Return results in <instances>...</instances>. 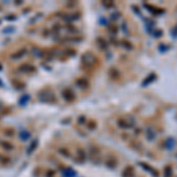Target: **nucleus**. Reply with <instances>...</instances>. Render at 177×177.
<instances>
[{"label": "nucleus", "instance_id": "c85d7f7f", "mask_svg": "<svg viewBox=\"0 0 177 177\" xmlns=\"http://www.w3.org/2000/svg\"><path fill=\"white\" fill-rule=\"evenodd\" d=\"M31 137V133H29V131H21V132H19V138L21 139V141H29V138Z\"/></svg>", "mask_w": 177, "mask_h": 177}, {"label": "nucleus", "instance_id": "0eeeda50", "mask_svg": "<svg viewBox=\"0 0 177 177\" xmlns=\"http://www.w3.org/2000/svg\"><path fill=\"white\" fill-rule=\"evenodd\" d=\"M104 164H105V167L106 168H109V169H111V170H114V169H116L118 167V159L116 156H114V155H109L105 159H104Z\"/></svg>", "mask_w": 177, "mask_h": 177}, {"label": "nucleus", "instance_id": "1a4fd4ad", "mask_svg": "<svg viewBox=\"0 0 177 177\" xmlns=\"http://www.w3.org/2000/svg\"><path fill=\"white\" fill-rule=\"evenodd\" d=\"M108 76L110 77V79H111V80L117 82V80H119V79L122 78V72L119 71V69H118V67H116V66H112V67H110V69H109V71H108Z\"/></svg>", "mask_w": 177, "mask_h": 177}, {"label": "nucleus", "instance_id": "2eb2a0df", "mask_svg": "<svg viewBox=\"0 0 177 177\" xmlns=\"http://www.w3.org/2000/svg\"><path fill=\"white\" fill-rule=\"evenodd\" d=\"M156 79H157V74H156L155 72H151V73H149L147 77L144 78V80L142 82V84H141V85H142L143 88H147L148 85H150L151 83H153Z\"/></svg>", "mask_w": 177, "mask_h": 177}, {"label": "nucleus", "instance_id": "a211bd4d", "mask_svg": "<svg viewBox=\"0 0 177 177\" xmlns=\"http://www.w3.org/2000/svg\"><path fill=\"white\" fill-rule=\"evenodd\" d=\"M76 85H77L79 88H82V90H85V88H88L90 83H88V80L86 79V78L80 77V78L76 79Z\"/></svg>", "mask_w": 177, "mask_h": 177}, {"label": "nucleus", "instance_id": "c03bdc74", "mask_svg": "<svg viewBox=\"0 0 177 177\" xmlns=\"http://www.w3.org/2000/svg\"><path fill=\"white\" fill-rule=\"evenodd\" d=\"M14 18H15L14 15H8V17H7V19H14Z\"/></svg>", "mask_w": 177, "mask_h": 177}, {"label": "nucleus", "instance_id": "de8ad7c7", "mask_svg": "<svg viewBox=\"0 0 177 177\" xmlns=\"http://www.w3.org/2000/svg\"><path fill=\"white\" fill-rule=\"evenodd\" d=\"M0 158H1V156H0Z\"/></svg>", "mask_w": 177, "mask_h": 177}, {"label": "nucleus", "instance_id": "4be33fe9", "mask_svg": "<svg viewBox=\"0 0 177 177\" xmlns=\"http://www.w3.org/2000/svg\"><path fill=\"white\" fill-rule=\"evenodd\" d=\"M58 153L61 155L63 157H65V158H71V157H72V153H71L70 149H67V148H65V147L58 148Z\"/></svg>", "mask_w": 177, "mask_h": 177}, {"label": "nucleus", "instance_id": "79ce46f5", "mask_svg": "<svg viewBox=\"0 0 177 177\" xmlns=\"http://www.w3.org/2000/svg\"><path fill=\"white\" fill-rule=\"evenodd\" d=\"M123 25H124V27H123V29H124V32H125V34H129V31H128V25H126V23L124 21V23H123Z\"/></svg>", "mask_w": 177, "mask_h": 177}, {"label": "nucleus", "instance_id": "72a5a7b5", "mask_svg": "<svg viewBox=\"0 0 177 177\" xmlns=\"http://www.w3.org/2000/svg\"><path fill=\"white\" fill-rule=\"evenodd\" d=\"M169 49H170V46L167 45V44H159V45H158V50H159V52H167Z\"/></svg>", "mask_w": 177, "mask_h": 177}, {"label": "nucleus", "instance_id": "c9c22d12", "mask_svg": "<svg viewBox=\"0 0 177 177\" xmlns=\"http://www.w3.org/2000/svg\"><path fill=\"white\" fill-rule=\"evenodd\" d=\"M56 176V170H52V169H47L45 171V177H55Z\"/></svg>", "mask_w": 177, "mask_h": 177}, {"label": "nucleus", "instance_id": "e433bc0d", "mask_svg": "<svg viewBox=\"0 0 177 177\" xmlns=\"http://www.w3.org/2000/svg\"><path fill=\"white\" fill-rule=\"evenodd\" d=\"M86 122H88V119H86L85 116H80V117L78 118V124H79V125H85Z\"/></svg>", "mask_w": 177, "mask_h": 177}, {"label": "nucleus", "instance_id": "20e7f679", "mask_svg": "<svg viewBox=\"0 0 177 177\" xmlns=\"http://www.w3.org/2000/svg\"><path fill=\"white\" fill-rule=\"evenodd\" d=\"M117 125L120 129H124V130L132 129L135 126V119L132 117H129V116L119 117L117 119Z\"/></svg>", "mask_w": 177, "mask_h": 177}, {"label": "nucleus", "instance_id": "f3484780", "mask_svg": "<svg viewBox=\"0 0 177 177\" xmlns=\"http://www.w3.org/2000/svg\"><path fill=\"white\" fill-rule=\"evenodd\" d=\"M27 53V50L25 49V47H23V49H19V50H17L15 52H13L12 55H11V59L12 60H18V59H21Z\"/></svg>", "mask_w": 177, "mask_h": 177}, {"label": "nucleus", "instance_id": "ddd939ff", "mask_svg": "<svg viewBox=\"0 0 177 177\" xmlns=\"http://www.w3.org/2000/svg\"><path fill=\"white\" fill-rule=\"evenodd\" d=\"M129 147L131 148L132 150H135V151L139 152V153H142V151L144 150L143 144H142L139 141H137V139H131V141L129 142Z\"/></svg>", "mask_w": 177, "mask_h": 177}, {"label": "nucleus", "instance_id": "473e14b6", "mask_svg": "<svg viewBox=\"0 0 177 177\" xmlns=\"http://www.w3.org/2000/svg\"><path fill=\"white\" fill-rule=\"evenodd\" d=\"M102 5H103L105 8H114V7H115V2H114V1H109V0H108V1H103Z\"/></svg>", "mask_w": 177, "mask_h": 177}, {"label": "nucleus", "instance_id": "a18cd8bd", "mask_svg": "<svg viewBox=\"0 0 177 177\" xmlns=\"http://www.w3.org/2000/svg\"><path fill=\"white\" fill-rule=\"evenodd\" d=\"M0 85H2V83H1V80H0Z\"/></svg>", "mask_w": 177, "mask_h": 177}, {"label": "nucleus", "instance_id": "aec40b11", "mask_svg": "<svg viewBox=\"0 0 177 177\" xmlns=\"http://www.w3.org/2000/svg\"><path fill=\"white\" fill-rule=\"evenodd\" d=\"M0 147H1L2 150H5V151H12V150H14L13 143H11L8 141H0Z\"/></svg>", "mask_w": 177, "mask_h": 177}, {"label": "nucleus", "instance_id": "4c0bfd02", "mask_svg": "<svg viewBox=\"0 0 177 177\" xmlns=\"http://www.w3.org/2000/svg\"><path fill=\"white\" fill-rule=\"evenodd\" d=\"M109 32L111 33V34H114V35H116L117 34V32H118V29H117V26H109Z\"/></svg>", "mask_w": 177, "mask_h": 177}, {"label": "nucleus", "instance_id": "2f4dec72", "mask_svg": "<svg viewBox=\"0 0 177 177\" xmlns=\"http://www.w3.org/2000/svg\"><path fill=\"white\" fill-rule=\"evenodd\" d=\"M151 34H152L153 37H156V38H159V37L163 35V31H162V29H152V32H151Z\"/></svg>", "mask_w": 177, "mask_h": 177}, {"label": "nucleus", "instance_id": "9d476101", "mask_svg": "<svg viewBox=\"0 0 177 177\" xmlns=\"http://www.w3.org/2000/svg\"><path fill=\"white\" fill-rule=\"evenodd\" d=\"M18 71L20 73H25V74H31V73H34L35 72V67L31 64H23L19 66Z\"/></svg>", "mask_w": 177, "mask_h": 177}, {"label": "nucleus", "instance_id": "dca6fc26", "mask_svg": "<svg viewBox=\"0 0 177 177\" xmlns=\"http://www.w3.org/2000/svg\"><path fill=\"white\" fill-rule=\"evenodd\" d=\"M60 173L64 177H77V173L71 167H61Z\"/></svg>", "mask_w": 177, "mask_h": 177}, {"label": "nucleus", "instance_id": "423d86ee", "mask_svg": "<svg viewBox=\"0 0 177 177\" xmlns=\"http://www.w3.org/2000/svg\"><path fill=\"white\" fill-rule=\"evenodd\" d=\"M61 96L64 98V100H66L67 103H72L76 99V93L71 88H66L61 91Z\"/></svg>", "mask_w": 177, "mask_h": 177}, {"label": "nucleus", "instance_id": "7c9ffc66", "mask_svg": "<svg viewBox=\"0 0 177 177\" xmlns=\"http://www.w3.org/2000/svg\"><path fill=\"white\" fill-rule=\"evenodd\" d=\"M29 100V96H27V94H24V96H21V97L19 98V104L24 106V105H25Z\"/></svg>", "mask_w": 177, "mask_h": 177}, {"label": "nucleus", "instance_id": "a19ab883", "mask_svg": "<svg viewBox=\"0 0 177 177\" xmlns=\"http://www.w3.org/2000/svg\"><path fill=\"white\" fill-rule=\"evenodd\" d=\"M119 17H120V13L115 12V13H112V15H111V19H112V21H116Z\"/></svg>", "mask_w": 177, "mask_h": 177}, {"label": "nucleus", "instance_id": "4468645a", "mask_svg": "<svg viewBox=\"0 0 177 177\" xmlns=\"http://www.w3.org/2000/svg\"><path fill=\"white\" fill-rule=\"evenodd\" d=\"M80 18V13H76V12H72V13H67L64 15V21H66L67 24H71L76 20H78Z\"/></svg>", "mask_w": 177, "mask_h": 177}, {"label": "nucleus", "instance_id": "f8f14e48", "mask_svg": "<svg viewBox=\"0 0 177 177\" xmlns=\"http://www.w3.org/2000/svg\"><path fill=\"white\" fill-rule=\"evenodd\" d=\"M96 45H97V47H98L99 50H102V51H106V50L109 49V43H108V40L104 39L103 37H98V38L96 39Z\"/></svg>", "mask_w": 177, "mask_h": 177}, {"label": "nucleus", "instance_id": "58836bf2", "mask_svg": "<svg viewBox=\"0 0 177 177\" xmlns=\"http://www.w3.org/2000/svg\"><path fill=\"white\" fill-rule=\"evenodd\" d=\"M170 34H171V35H173L175 39L177 38V24L175 25V26H174V27H173V29H170Z\"/></svg>", "mask_w": 177, "mask_h": 177}, {"label": "nucleus", "instance_id": "37998d69", "mask_svg": "<svg viewBox=\"0 0 177 177\" xmlns=\"http://www.w3.org/2000/svg\"><path fill=\"white\" fill-rule=\"evenodd\" d=\"M77 5V2H69V4H66V7H72V6H76Z\"/></svg>", "mask_w": 177, "mask_h": 177}, {"label": "nucleus", "instance_id": "f257e3e1", "mask_svg": "<svg viewBox=\"0 0 177 177\" xmlns=\"http://www.w3.org/2000/svg\"><path fill=\"white\" fill-rule=\"evenodd\" d=\"M38 99L41 103H47V104H53L57 102V96L51 88H43L38 92Z\"/></svg>", "mask_w": 177, "mask_h": 177}, {"label": "nucleus", "instance_id": "6e6552de", "mask_svg": "<svg viewBox=\"0 0 177 177\" xmlns=\"http://www.w3.org/2000/svg\"><path fill=\"white\" fill-rule=\"evenodd\" d=\"M147 10H149V12L151 13V14H153V15H162V14H164L165 13V10L164 8H161V7H157V6H155V5H150V4H144L143 5Z\"/></svg>", "mask_w": 177, "mask_h": 177}, {"label": "nucleus", "instance_id": "b1692460", "mask_svg": "<svg viewBox=\"0 0 177 177\" xmlns=\"http://www.w3.org/2000/svg\"><path fill=\"white\" fill-rule=\"evenodd\" d=\"M120 45L123 46V49H125L126 51H132L133 50V45L128 40V39H123L120 41Z\"/></svg>", "mask_w": 177, "mask_h": 177}, {"label": "nucleus", "instance_id": "f704fd0d", "mask_svg": "<svg viewBox=\"0 0 177 177\" xmlns=\"http://www.w3.org/2000/svg\"><path fill=\"white\" fill-rule=\"evenodd\" d=\"M77 53V51L76 50H73V49H66L65 50V55H66V57H71V56H74Z\"/></svg>", "mask_w": 177, "mask_h": 177}, {"label": "nucleus", "instance_id": "412c9836", "mask_svg": "<svg viewBox=\"0 0 177 177\" xmlns=\"http://www.w3.org/2000/svg\"><path fill=\"white\" fill-rule=\"evenodd\" d=\"M164 147L167 148L168 150H173L174 148L176 147V139L174 137H169L167 138V141L164 142Z\"/></svg>", "mask_w": 177, "mask_h": 177}, {"label": "nucleus", "instance_id": "bb28decb", "mask_svg": "<svg viewBox=\"0 0 177 177\" xmlns=\"http://www.w3.org/2000/svg\"><path fill=\"white\" fill-rule=\"evenodd\" d=\"M163 175H164V177L173 176V167H171V165H167V167L163 169Z\"/></svg>", "mask_w": 177, "mask_h": 177}, {"label": "nucleus", "instance_id": "393cba45", "mask_svg": "<svg viewBox=\"0 0 177 177\" xmlns=\"http://www.w3.org/2000/svg\"><path fill=\"white\" fill-rule=\"evenodd\" d=\"M85 126L88 128L90 131H93V130L97 129V122L93 120V119H88V122H86V124H85Z\"/></svg>", "mask_w": 177, "mask_h": 177}, {"label": "nucleus", "instance_id": "ea45409f", "mask_svg": "<svg viewBox=\"0 0 177 177\" xmlns=\"http://www.w3.org/2000/svg\"><path fill=\"white\" fill-rule=\"evenodd\" d=\"M10 162H11V159H10V158H7V157H1V158H0V163H1V164H4V165L8 164Z\"/></svg>", "mask_w": 177, "mask_h": 177}, {"label": "nucleus", "instance_id": "a878e982", "mask_svg": "<svg viewBox=\"0 0 177 177\" xmlns=\"http://www.w3.org/2000/svg\"><path fill=\"white\" fill-rule=\"evenodd\" d=\"M38 147V141L37 139H34V141H32L31 143H29V148H27V153L29 155H31V153H33V151L35 150V148Z\"/></svg>", "mask_w": 177, "mask_h": 177}, {"label": "nucleus", "instance_id": "c756f323", "mask_svg": "<svg viewBox=\"0 0 177 177\" xmlns=\"http://www.w3.org/2000/svg\"><path fill=\"white\" fill-rule=\"evenodd\" d=\"M65 31H66V32H69V33H78V29H77L76 26L71 25V24H67V25H66Z\"/></svg>", "mask_w": 177, "mask_h": 177}, {"label": "nucleus", "instance_id": "6ab92c4d", "mask_svg": "<svg viewBox=\"0 0 177 177\" xmlns=\"http://www.w3.org/2000/svg\"><path fill=\"white\" fill-rule=\"evenodd\" d=\"M135 168L132 165H126L122 173V177H135Z\"/></svg>", "mask_w": 177, "mask_h": 177}, {"label": "nucleus", "instance_id": "f03ea898", "mask_svg": "<svg viewBox=\"0 0 177 177\" xmlns=\"http://www.w3.org/2000/svg\"><path fill=\"white\" fill-rule=\"evenodd\" d=\"M88 157H90V161L93 163V164H100V162L103 161V153H102V150L96 144H90L88 149Z\"/></svg>", "mask_w": 177, "mask_h": 177}, {"label": "nucleus", "instance_id": "5701e85b", "mask_svg": "<svg viewBox=\"0 0 177 177\" xmlns=\"http://www.w3.org/2000/svg\"><path fill=\"white\" fill-rule=\"evenodd\" d=\"M145 132H147L145 135H147L148 141H155V138H156V132H155V130H153L151 126H148Z\"/></svg>", "mask_w": 177, "mask_h": 177}, {"label": "nucleus", "instance_id": "39448f33", "mask_svg": "<svg viewBox=\"0 0 177 177\" xmlns=\"http://www.w3.org/2000/svg\"><path fill=\"white\" fill-rule=\"evenodd\" d=\"M86 157H88V155H86V151H85V149H83L82 147H78L77 149H76L74 161H76L77 163H79V164L84 163V162L86 161Z\"/></svg>", "mask_w": 177, "mask_h": 177}, {"label": "nucleus", "instance_id": "9b49d317", "mask_svg": "<svg viewBox=\"0 0 177 177\" xmlns=\"http://www.w3.org/2000/svg\"><path fill=\"white\" fill-rule=\"evenodd\" d=\"M138 165L141 167V168H143L147 173H149V174H151L153 177H159V173L155 169V168H152V167H150L149 164H147V163H143V162H138Z\"/></svg>", "mask_w": 177, "mask_h": 177}, {"label": "nucleus", "instance_id": "cd10ccee", "mask_svg": "<svg viewBox=\"0 0 177 177\" xmlns=\"http://www.w3.org/2000/svg\"><path fill=\"white\" fill-rule=\"evenodd\" d=\"M2 132H4V135H5L6 137H13L14 133H15V131H14L13 128H6V129H4Z\"/></svg>", "mask_w": 177, "mask_h": 177}, {"label": "nucleus", "instance_id": "7ed1b4c3", "mask_svg": "<svg viewBox=\"0 0 177 177\" xmlns=\"http://www.w3.org/2000/svg\"><path fill=\"white\" fill-rule=\"evenodd\" d=\"M80 63L84 67H93L97 63H98V58L97 56L91 52V51H86L82 55V58H80Z\"/></svg>", "mask_w": 177, "mask_h": 177}, {"label": "nucleus", "instance_id": "49530a36", "mask_svg": "<svg viewBox=\"0 0 177 177\" xmlns=\"http://www.w3.org/2000/svg\"><path fill=\"white\" fill-rule=\"evenodd\" d=\"M0 70H1V64H0Z\"/></svg>", "mask_w": 177, "mask_h": 177}]
</instances>
